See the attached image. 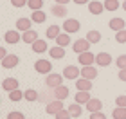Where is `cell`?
I'll return each mask as SVG.
<instances>
[{
  "label": "cell",
  "instance_id": "10",
  "mask_svg": "<svg viewBox=\"0 0 126 119\" xmlns=\"http://www.w3.org/2000/svg\"><path fill=\"white\" fill-rule=\"evenodd\" d=\"M103 11H105V2H99V0H92V2H88V13L99 16Z\"/></svg>",
  "mask_w": 126,
  "mask_h": 119
},
{
  "label": "cell",
  "instance_id": "30",
  "mask_svg": "<svg viewBox=\"0 0 126 119\" xmlns=\"http://www.w3.org/2000/svg\"><path fill=\"white\" fill-rule=\"evenodd\" d=\"M113 119H126V106H115L112 112Z\"/></svg>",
  "mask_w": 126,
  "mask_h": 119
},
{
  "label": "cell",
  "instance_id": "31",
  "mask_svg": "<svg viewBox=\"0 0 126 119\" xmlns=\"http://www.w3.org/2000/svg\"><path fill=\"white\" fill-rule=\"evenodd\" d=\"M119 7H121V4H119V0H105V9L106 11H117Z\"/></svg>",
  "mask_w": 126,
  "mask_h": 119
},
{
  "label": "cell",
  "instance_id": "38",
  "mask_svg": "<svg viewBox=\"0 0 126 119\" xmlns=\"http://www.w3.org/2000/svg\"><path fill=\"white\" fill-rule=\"evenodd\" d=\"M27 2L29 0H11V5L13 7H24V5H27Z\"/></svg>",
  "mask_w": 126,
  "mask_h": 119
},
{
  "label": "cell",
  "instance_id": "11",
  "mask_svg": "<svg viewBox=\"0 0 126 119\" xmlns=\"http://www.w3.org/2000/svg\"><path fill=\"white\" fill-rule=\"evenodd\" d=\"M92 79H88V78H83V76H79L78 79H76V88L78 90H92Z\"/></svg>",
  "mask_w": 126,
  "mask_h": 119
},
{
  "label": "cell",
  "instance_id": "21",
  "mask_svg": "<svg viewBox=\"0 0 126 119\" xmlns=\"http://www.w3.org/2000/svg\"><path fill=\"white\" fill-rule=\"evenodd\" d=\"M90 99H92V98H90V92H88V90H78V94H76V103L87 105Z\"/></svg>",
  "mask_w": 126,
  "mask_h": 119
},
{
  "label": "cell",
  "instance_id": "4",
  "mask_svg": "<svg viewBox=\"0 0 126 119\" xmlns=\"http://www.w3.org/2000/svg\"><path fill=\"white\" fill-rule=\"evenodd\" d=\"M34 70H36L38 74H50L52 65H50L49 60H38L36 63H34Z\"/></svg>",
  "mask_w": 126,
  "mask_h": 119
},
{
  "label": "cell",
  "instance_id": "28",
  "mask_svg": "<svg viewBox=\"0 0 126 119\" xmlns=\"http://www.w3.org/2000/svg\"><path fill=\"white\" fill-rule=\"evenodd\" d=\"M68 112H70L72 117H79L83 114V108H81V105H79V103H72V105H68Z\"/></svg>",
  "mask_w": 126,
  "mask_h": 119
},
{
  "label": "cell",
  "instance_id": "5",
  "mask_svg": "<svg viewBox=\"0 0 126 119\" xmlns=\"http://www.w3.org/2000/svg\"><path fill=\"white\" fill-rule=\"evenodd\" d=\"M61 108H65V106H63V99H56L54 98V101H50V103L45 106V112L50 114V116H56Z\"/></svg>",
  "mask_w": 126,
  "mask_h": 119
},
{
  "label": "cell",
  "instance_id": "2",
  "mask_svg": "<svg viewBox=\"0 0 126 119\" xmlns=\"http://www.w3.org/2000/svg\"><path fill=\"white\" fill-rule=\"evenodd\" d=\"M90 45H92V42H88L87 38H81V40H76V42L72 43V51L76 54H81V52H87V51H90Z\"/></svg>",
  "mask_w": 126,
  "mask_h": 119
},
{
  "label": "cell",
  "instance_id": "1",
  "mask_svg": "<svg viewBox=\"0 0 126 119\" xmlns=\"http://www.w3.org/2000/svg\"><path fill=\"white\" fill-rule=\"evenodd\" d=\"M63 31L68 33V34H74V33H78L79 29H81V24H79V20L76 18H67L65 22H63Z\"/></svg>",
  "mask_w": 126,
  "mask_h": 119
},
{
  "label": "cell",
  "instance_id": "24",
  "mask_svg": "<svg viewBox=\"0 0 126 119\" xmlns=\"http://www.w3.org/2000/svg\"><path fill=\"white\" fill-rule=\"evenodd\" d=\"M60 34H61L60 25H50V27H47V33H45V36H47L49 40H56Z\"/></svg>",
  "mask_w": 126,
  "mask_h": 119
},
{
  "label": "cell",
  "instance_id": "27",
  "mask_svg": "<svg viewBox=\"0 0 126 119\" xmlns=\"http://www.w3.org/2000/svg\"><path fill=\"white\" fill-rule=\"evenodd\" d=\"M38 98H40V96H38V92H36L34 88H27L25 92H24V99H25V101L34 103V101H38Z\"/></svg>",
  "mask_w": 126,
  "mask_h": 119
},
{
  "label": "cell",
  "instance_id": "43",
  "mask_svg": "<svg viewBox=\"0 0 126 119\" xmlns=\"http://www.w3.org/2000/svg\"><path fill=\"white\" fill-rule=\"evenodd\" d=\"M5 56H7V51L2 47V49H0V58H5Z\"/></svg>",
  "mask_w": 126,
  "mask_h": 119
},
{
  "label": "cell",
  "instance_id": "23",
  "mask_svg": "<svg viewBox=\"0 0 126 119\" xmlns=\"http://www.w3.org/2000/svg\"><path fill=\"white\" fill-rule=\"evenodd\" d=\"M54 98L56 99H67L68 98V87H65V85L56 87L54 88Z\"/></svg>",
  "mask_w": 126,
  "mask_h": 119
},
{
  "label": "cell",
  "instance_id": "7",
  "mask_svg": "<svg viewBox=\"0 0 126 119\" xmlns=\"http://www.w3.org/2000/svg\"><path fill=\"white\" fill-rule=\"evenodd\" d=\"M20 63V58L16 54H7L5 58H2V69H15Z\"/></svg>",
  "mask_w": 126,
  "mask_h": 119
},
{
  "label": "cell",
  "instance_id": "26",
  "mask_svg": "<svg viewBox=\"0 0 126 119\" xmlns=\"http://www.w3.org/2000/svg\"><path fill=\"white\" fill-rule=\"evenodd\" d=\"M70 42L72 40H70V34H68V33H61V34L56 38V45H61V47H67Z\"/></svg>",
  "mask_w": 126,
  "mask_h": 119
},
{
  "label": "cell",
  "instance_id": "14",
  "mask_svg": "<svg viewBox=\"0 0 126 119\" xmlns=\"http://www.w3.org/2000/svg\"><path fill=\"white\" fill-rule=\"evenodd\" d=\"M49 51V45H47V42L45 40H36V42L32 43V52H36V54H43V52H47Z\"/></svg>",
  "mask_w": 126,
  "mask_h": 119
},
{
  "label": "cell",
  "instance_id": "41",
  "mask_svg": "<svg viewBox=\"0 0 126 119\" xmlns=\"http://www.w3.org/2000/svg\"><path fill=\"white\" fill-rule=\"evenodd\" d=\"M119 79L126 81V69H119Z\"/></svg>",
  "mask_w": 126,
  "mask_h": 119
},
{
  "label": "cell",
  "instance_id": "13",
  "mask_svg": "<svg viewBox=\"0 0 126 119\" xmlns=\"http://www.w3.org/2000/svg\"><path fill=\"white\" fill-rule=\"evenodd\" d=\"M97 74H99V70H97L94 65H85L83 69H81V76H83V78L95 79V78H97Z\"/></svg>",
  "mask_w": 126,
  "mask_h": 119
},
{
  "label": "cell",
  "instance_id": "17",
  "mask_svg": "<svg viewBox=\"0 0 126 119\" xmlns=\"http://www.w3.org/2000/svg\"><path fill=\"white\" fill-rule=\"evenodd\" d=\"M31 25H32V20H31V18H18V20H16V24H15V27H16L18 31H22V33L29 31Z\"/></svg>",
  "mask_w": 126,
  "mask_h": 119
},
{
  "label": "cell",
  "instance_id": "18",
  "mask_svg": "<svg viewBox=\"0 0 126 119\" xmlns=\"http://www.w3.org/2000/svg\"><path fill=\"white\" fill-rule=\"evenodd\" d=\"M49 56L54 60H61L63 56H65V47H61V45H54V47L49 49Z\"/></svg>",
  "mask_w": 126,
  "mask_h": 119
},
{
  "label": "cell",
  "instance_id": "39",
  "mask_svg": "<svg viewBox=\"0 0 126 119\" xmlns=\"http://www.w3.org/2000/svg\"><path fill=\"white\" fill-rule=\"evenodd\" d=\"M115 105H117V106H126V96H124V94L115 98Z\"/></svg>",
  "mask_w": 126,
  "mask_h": 119
},
{
  "label": "cell",
  "instance_id": "25",
  "mask_svg": "<svg viewBox=\"0 0 126 119\" xmlns=\"http://www.w3.org/2000/svg\"><path fill=\"white\" fill-rule=\"evenodd\" d=\"M31 20L34 22V24H43V22L47 20V15H45L42 9H38V11H32V15H31Z\"/></svg>",
  "mask_w": 126,
  "mask_h": 119
},
{
  "label": "cell",
  "instance_id": "9",
  "mask_svg": "<svg viewBox=\"0 0 126 119\" xmlns=\"http://www.w3.org/2000/svg\"><path fill=\"white\" fill-rule=\"evenodd\" d=\"M78 61H79V65L85 67V65H94L95 63V54H92L90 51H87V52H81L78 56Z\"/></svg>",
  "mask_w": 126,
  "mask_h": 119
},
{
  "label": "cell",
  "instance_id": "22",
  "mask_svg": "<svg viewBox=\"0 0 126 119\" xmlns=\"http://www.w3.org/2000/svg\"><path fill=\"white\" fill-rule=\"evenodd\" d=\"M50 13H52L54 16H58V18H65L67 16V7L63 4H54L52 9H50Z\"/></svg>",
  "mask_w": 126,
  "mask_h": 119
},
{
  "label": "cell",
  "instance_id": "32",
  "mask_svg": "<svg viewBox=\"0 0 126 119\" xmlns=\"http://www.w3.org/2000/svg\"><path fill=\"white\" fill-rule=\"evenodd\" d=\"M87 40L92 43H99L101 42V33L99 31H88L87 33Z\"/></svg>",
  "mask_w": 126,
  "mask_h": 119
},
{
  "label": "cell",
  "instance_id": "34",
  "mask_svg": "<svg viewBox=\"0 0 126 119\" xmlns=\"http://www.w3.org/2000/svg\"><path fill=\"white\" fill-rule=\"evenodd\" d=\"M54 117H56V119H70L72 116H70V112H68V108H61Z\"/></svg>",
  "mask_w": 126,
  "mask_h": 119
},
{
  "label": "cell",
  "instance_id": "36",
  "mask_svg": "<svg viewBox=\"0 0 126 119\" xmlns=\"http://www.w3.org/2000/svg\"><path fill=\"white\" fill-rule=\"evenodd\" d=\"M115 65H117V69H126V54L119 56V58L115 60Z\"/></svg>",
  "mask_w": 126,
  "mask_h": 119
},
{
  "label": "cell",
  "instance_id": "44",
  "mask_svg": "<svg viewBox=\"0 0 126 119\" xmlns=\"http://www.w3.org/2000/svg\"><path fill=\"white\" fill-rule=\"evenodd\" d=\"M54 2H56V4H63V5H67L68 2H70V0H54Z\"/></svg>",
  "mask_w": 126,
  "mask_h": 119
},
{
  "label": "cell",
  "instance_id": "3",
  "mask_svg": "<svg viewBox=\"0 0 126 119\" xmlns=\"http://www.w3.org/2000/svg\"><path fill=\"white\" fill-rule=\"evenodd\" d=\"M63 74H47V78H45V85L50 88H56V87H60V85H63Z\"/></svg>",
  "mask_w": 126,
  "mask_h": 119
},
{
  "label": "cell",
  "instance_id": "20",
  "mask_svg": "<svg viewBox=\"0 0 126 119\" xmlns=\"http://www.w3.org/2000/svg\"><path fill=\"white\" fill-rule=\"evenodd\" d=\"M108 27H110L112 31H123V29H126V24H124V20L123 18H112L110 22H108Z\"/></svg>",
  "mask_w": 126,
  "mask_h": 119
},
{
  "label": "cell",
  "instance_id": "45",
  "mask_svg": "<svg viewBox=\"0 0 126 119\" xmlns=\"http://www.w3.org/2000/svg\"><path fill=\"white\" fill-rule=\"evenodd\" d=\"M123 9L126 11V0H124V2H123Z\"/></svg>",
  "mask_w": 126,
  "mask_h": 119
},
{
  "label": "cell",
  "instance_id": "16",
  "mask_svg": "<svg viewBox=\"0 0 126 119\" xmlns=\"http://www.w3.org/2000/svg\"><path fill=\"white\" fill-rule=\"evenodd\" d=\"M18 79L16 78H5L4 81H2V88L5 90V92H11V90H15V88H18Z\"/></svg>",
  "mask_w": 126,
  "mask_h": 119
},
{
  "label": "cell",
  "instance_id": "6",
  "mask_svg": "<svg viewBox=\"0 0 126 119\" xmlns=\"http://www.w3.org/2000/svg\"><path fill=\"white\" fill-rule=\"evenodd\" d=\"M4 42H5V43H11V45H15V43L22 42V34H20V31H18V29L7 31V33L4 34Z\"/></svg>",
  "mask_w": 126,
  "mask_h": 119
},
{
  "label": "cell",
  "instance_id": "8",
  "mask_svg": "<svg viewBox=\"0 0 126 119\" xmlns=\"http://www.w3.org/2000/svg\"><path fill=\"white\" fill-rule=\"evenodd\" d=\"M63 76L67 79H74V81H76V79L81 76V70H79L76 65H67L65 69H63Z\"/></svg>",
  "mask_w": 126,
  "mask_h": 119
},
{
  "label": "cell",
  "instance_id": "42",
  "mask_svg": "<svg viewBox=\"0 0 126 119\" xmlns=\"http://www.w3.org/2000/svg\"><path fill=\"white\" fill-rule=\"evenodd\" d=\"M74 4H78V5H83V4H88L90 0H72Z\"/></svg>",
  "mask_w": 126,
  "mask_h": 119
},
{
  "label": "cell",
  "instance_id": "15",
  "mask_svg": "<svg viewBox=\"0 0 126 119\" xmlns=\"http://www.w3.org/2000/svg\"><path fill=\"white\" fill-rule=\"evenodd\" d=\"M85 106H87V110L90 112V114H92V112H99V110H103V101L97 99V98H92Z\"/></svg>",
  "mask_w": 126,
  "mask_h": 119
},
{
  "label": "cell",
  "instance_id": "40",
  "mask_svg": "<svg viewBox=\"0 0 126 119\" xmlns=\"http://www.w3.org/2000/svg\"><path fill=\"white\" fill-rule=\"evenodd\" d=\"M90 119H106V116L99 110V112H92V114H90Z\"/></svg>",
  "mask_w": 126,
  "mask_h": 119
},
{
  "label": "cell",
  "instance_id": "12",
  "mask_svg": "<svg viewBox=\"0 0 126 119\" xmlns=\"http://www.w3.org/2000/svg\"><path fill=\"white\" fill-rule=\"evenodd\" d=\"M95 63H97V67H108L112 63V56L108 52H97L95 54Z\"/></svg>",
  "mask_w": 126,
  "mask_h": 119
},
{
  "label": "cell",
  "instance_id": "33",
  "mask_svg": "<svg viewBox=\"0 0 126 119\" xmlns=\"http://www.w3.org/2000/svg\"><path fill=\"white\" fill-rule=\"evenodd\" d=\"M27 7L31 11H38V9L43 7V0H29V2H27Z\"/></svg>",
  "mask_w": 126,
  "mask_h": 119
},
{
  "label": "cell",
  "instance_id": "37",
  "mask_svg": "<svg viewBox=\"0 0 126 119\" xmlns=\"http://www.w3.org/2000/svg\"><path fill=\"white\" fill-rule=\"evenodd\" d=\"M7 119H25V116L22 114V112H18V110H13V112L7 114Z\"/></svg>",
  "mask_w": 126,
  "mask_h": 119
},
{
  "label": "cell",
  "instance_id": "29",
  "mask_svg": "<svg viewBox=\"0 0 126 119\" xmlns=\"http://www.w3.org/2000/svg\"><path fill=\"white\" fill-rule=\"evenodd\" d=\"M9 99L13 101V103H18V101H22V99H24V92H22L20 88L11 90V92H9Z\"/></svg>",
  "mask_w": 126,
  "mask_h": 119
},
{
  "label": "cell",
  "instance_id": "35",
  "mask_svg": "<svg viewBox=\"0 0 126 119\" xmlns=\"http://www.w3.org/2000/svg\"><path fill=\"white\" fill-rule=\"evenodd\" d=\"M115 42L117 43H126V29L115 33Z\"/></svg>",
  "mask_w": 126,
  "mask_h": 119
},
{
  "label": "cell",
  "instance_id": "19",
  "mask_svg": "<svg viewBox=\"0 0 126 119\" xmlns=\"http://www.w3.org/2000/svg\"><path fill=\"white\" fill-rule=\"evenodd\" d=\"M36 40H38V33L34 31V29H29V31H25V33H22V42L32 45Z\"/></svg>",
  "mask_w": 126,
  "mask_h": 119
}]
</instances>
